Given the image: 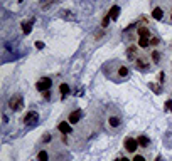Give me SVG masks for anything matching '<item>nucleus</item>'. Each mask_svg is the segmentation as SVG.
Wrapping results in <instances>:
<instances>
[{
    "label": "nucleus",
    "instance_id": "2f4dec72",
    "mask_svg": "<svg viewBox=\"0 0 172 161\" xmlns=\"http://www.w3.org/2000/svg\"><path fill=\"white\" fill-rule=\"evenodd\" d=\"M39 2H42V0H39Z\"/></svg>",
    "mask_w": 172,
    "mask_h": 161
},
{
    "label": "nucleus",
    "instance_id": "dca6fc26",
    "mask_svg": "<svg viewBox=\"0 0 172 161\" xmlns=\"http://www.w3.org/2000/svg\"><path fill=\"white\" fill-rule=\"evenodd\" d=\"M59 92H61V98L64 99L68 94H69V86H68V84H61L59 86Z\"/></svg>",
    "mask_w": 172,
    "mask_h": 161
},
{
    "label": "nucleus",
    "instance_id": "7c9ffc66",
    "mask_svg": "<svg viewBox=\"0 0 172 161\" xmlns=\"http://www.w3.org/2000/svg\"><path fill=\"white\" fill-rule=\"evenodd\" d=\"M19 2H24V0H19Z\"/></svg>",
    "mask_w": 172,
    "mask_h": 161
},
{
    "label": "nucleus",
    "instance_id": "4468645a",
    "mask_svg": "<svg viewBox=\"0 0 172 161\" xmlns=\"http://www.w3.org/2000/svg\"><path fill=\"white\" fill-rule=\"evenodd\" d=\"M108 124H110L112 128H118V126L121 124V119H120V117H117V116H112V117L108 119Z\"/></svg>",
    "mask_w": 172,
    "mask_h": 161
},
{
    "label": "nucleus",
    "instance_id": "4be33fe9",
    "mask_svg": "<svg viewBox=\"0 0 172 161\" xmlns=\"http://www.w3.org/2000/svg\"><path fill=\"white\" fill-rule=\"evenodd\" d=\"M159 42H160L159 37H152V39H150V45H157Z\"/></svg>",
    "mask_w": 172,
    "mask_h": 161
},
{
    "label": "nucleus",
    "instance_id": "f257e3e1",
    "mask_svg": "<svg viewBox=\"0 0 172 161\" xmlns=\"http://www.w3.org/2000/svg\"><path fill=\"white\" fill-rule=\"evenodd\" d=\"M9 107H10V111H14V113L22 111V107H24V98L20 94H14L12 98L9 99Z\"/></svg>",
    "mask_w": 172,
    "mask_h": 161
},
{
    "label": "nucleus",
    "instance_id": "1a4fd4ad",
    "mask_svg": "<svg viewBox=\"0 0 172 161\" xmlns=\"http://www.w3.org/2000/svg\"><path fill=\"white\" fill-rule=\"evenodd\" d=\"M127 59L128 60H137V47L135 45H130L127 49Z\"/></svg>",
    "mask_w": 172,
    "mask_h": 161
},
{
    "label": "nucleus",
    "instance_id": "39448f33",
    "mask_svg": "<svg viewBox=\"0 0 172 161\" xmlns=\"http://www.w3.org/2000/svg\"><path fill=\"white\" fill-rule=\"evenodd\" d=\"M81 116H83V111L76 109V111H73V113L69 114L68 121H69V124H76V123H80V121H81Z\"/></svg>",
    "mask_w": 172,
    "mask_h": 161
},
{
    "label": "nucleus",
    "instance_id": "aec40b11",
    "mask_svg": "<svg viewBox=\"0 0 172 161\" xmlns=\"http://www.w3.org/2000/svg\"><path fill=\"white\" fill-rule=\"evenodd\" d=\"M47 159H49V156H47V153H46L44 149L37 153V161H47Z\"/></svg>",
    "mask_w": 172,
    "mask_h": 161
},
{
    "label": "nucleus",
    "instance_id": "473e14b6",
    "mask_svg": "<svg viewBox=\"0 0 172 161\" xmlns=\"http://www.w3.org/2000/svg\"><path fill=\"white\" fill-rule=\"evenodd\" d=\"M117 161H118V159H117Z\"/></svg>",
    "mask_w": 172,
    "mask_h": 161
},
{
    "label": "nucleus",
    "instance_id": "cd10ccee",
    "mask_svg": "<svg viewBox=\"0 0 172 161\" xmlns=\"http://www.w3.org/2000/svg\"><path fill=\"white\" fill-rule=\"evenodd\" d=\"M155 161H164V159H162V156H157V158H155Z\"/></svg>",
    "mask_w": 172,
    "mask_h": 161
},
{
    "label": "nucleus",
    "instance_id": "7ed1b4c3",
    "mask_svg": "<svg viewBox=\"0 0 172 161\" xmlns=\"http://www.w3.org/2000/svg\"><path fill=\"white\" fill-rule=\"evenodd\" d=\"M138 146L140 144H138V141L135 138H127L125 139V149H127L128 153H135L138 149Z\"/></svg>",
    "mask_w": 172,
    "mask_h": 161
},
{
    "label": "nucleus",
    "instance_id": "f8f14e48",
    "mask_svg": "<svg viewBox=\"0 0 172 161\" xmlns=\"http://www.w3.org/2000/svg\"><path fill=\"white\" fill-rule=\"evenodd\" d=\"M108 15L112 17V20H117V19H118V15H120V7H118V5H113L112 9H110Z\"/></svg>",
    "mask_w": 172,
    "mask_h": 161
},
{
    "label": "nucleus",
    "instance_id": "423d86ee",
    "mask_svg": "<svg viewBox=\"0 0 172 161\" xmlns=\"http://www.w3.org/2000/svg\"><path fill=\"white\" fill-rule=\"evenodd\" d=\"M135 66H137L140 71H149L150 69V62L147 59H143V57H137V60H135Z\"/></svg>",
    "mask_w": 172,
    "mask_h": 161
},
{
    "label": "nucleus",
    "instance_id": "bb28decb",
    "mask_svg": "<svg viewBox=\"0 0 172 161\" xmlns=\"http://www.w3.org/2000/svg\"><path fill=\"white\" fill-rule=\"evenodd\" d=\"M35 47H37V49H44V42L37 40V42H35Z\"/></svg>",
    "mask_w": 172,
    "mask_h": 161
},
{
    "label": "nucleus",
    "instance_id": "a211bd4d",
    "mask_svg": "<svg viewBox=\"0 0 172 161\" xmlns=\"http://www.w3.org/2000/svg\"><path fill=\"white\" fill-rule=\"evenodd\" d=\"M110 22H112V17H110L108 13H106V15L103 17V20H101V29H103V30H105V29L110 25Z\"/></svg>",
    "mask_w": 172,
    "mask_h": 161
},
{
    "label": "nucleus",
    "instance_id": "5701e85b",
    "mask_svg": "<svg viewBox=\"0 0 172 161\" xmlns=\"http://www.w3.org/2000/svg\"><path fill=\"white\" fill-rule=\"evenodd\" d=\"M164 79H166V74H164V71H160V72H159V82H160V84L164 82Z\"/></svg>",
    "mask_w": 172,
    "mask_h": 161
},
{
    "label": "nucleus",
    "instance_id": "f03ea898",
    "mask_svg": "<svg viewBox=\"0 0 172 161\" xmlns=\"http://www.w3.org/2000/svg\"><path fill=\"white\" fill-rule=\"evenodd\" d=\"M52 87V81L49 79V77H42L41 81H37V84H35V89L37 91H49V89Z\"/></svg>",
    "mask_w": 172,
    "mask_h": 161
},
{
    "label": "nucleus",
    "instance_id": "6ab92c4d",
    "mask_svg": "<svg viewBox=\"0 0 172 161\" xmlns=\"http://www.w3.org/2000/svg\"><path fill=\"white\" fill-rule=\"evenodd\" d=\"M149 45H150V40H149V39H138V47H142V49H147V47H149Z\"/></svg>",
    "mask_w": 172,
    "mask_h": 161
},
{
    "label": "nucleus",
    "instance_id": "9d476101",
    "mask_svg": "<svg viewBox=\"0 0 172 161\" xmlns=\"http://www.w3.org/2000/svg\"><path fill=\"white\" fill-rule=\"evenodd\" d=\"M117 74H118V77H121V79H123V77H128L130 71H128V67H127V66H123V64H121V66H118Z\"/></svg>",
    "mask_w": 172,
    "mask_h": 161
},
{
    "label": "nucleus",
    "instance_id": "20e7f679",
    "mask_svg": "<svg viewBox=\"0 0 172 161\" xmlns=\"http://www.w3.org/2000/svg\"><path fill=\"white\" fill-rule=\"evenodd\" d=\"M37 121H39V114L35 113V111H29L26 116H24V123L29 124V126H31V124H35Z\"/></svg>",
    "mask_w": 172,
    "mask_h": 161
},
{
    "label": "nucleus",
    "instance_id": "c756f323",
    "mask_svg": "<svg viewBox=\"0 0 172 161\" xmlns=\"http://www.w3.org/2000/svg\"><path fill=\"white\" fill-rule=\"evenodd\" d=\"M170 20H172V10H170Z\"/></svg>",
    "mask_w": 172,
    "mask_h": 161
},
{
    "label": "nucleus",
    "instance_id": "412c9836",
    "mask_svg": "<svg viewBox=\"0 0 172 161\" xmlns=\"http://www.w3.org/2000/svg\"><path fill=\"white\" fill-rule=\"evenodd\" d=\"M152 60H154L155 64L160 62V52H159V51H154V52H152Z\"/></svg>",
    "mask_w": 172,
    "mask_h": 161
},
{
    "label": "nucleus",
    "instance_id": "ddd939ff",
    "mask_svg": "<svg viewBox=\"0 0 172 161\" xmlns=\"http://www.w3.org/2000/svg\"><path fill=\"white\" fill-rule=\"evenodd\" d=\"M32 24H34V19L31 22H22V32L24 34H31L32 32Z\"/></svg>",
    "mask_w": 172,
    "mask_h": 161
},
{
    "label": "nucleus",
    "instance_id": "393cba45",
    "mask_svg": "<svg viewBox=\"0 0 172 161\" xmlns=\"http://www.w3.org/2000/svg\"><path fill=\"white\" fill-rule=\"evenodd\" d=\"M42 141H44V143H49V141H51V134L46 133V134H44V138H42Z\"/></svg>",
    "mask_w": 172,
    "mask_h": 161
},
{
    "label": "nucleus",
    "instance_id": "2eb2a0df",
    "mask_svg": "<svg viewBox=\"0 0 172 161\" xmlns=\"http://www.w3.org/2000/svg\"><path fill=\"white\" fill-rule=\"evenodd\" d=\"M137 141H138V144H140L142 146V148H149V143H150V139L149 138H147V136H138V139H137Z\"/></svg>",
    "mask_w": 172,
    "mask_h": 161
},
{
    "label": "nucleus",
    "instance_id": "a878e982",
    "mask_svg": "<svg viewBox=\"0 0 172 161\" xmlns=\"http://www.w3.org/2000/svg\"><path fill=\"white\" fill-rule=\"evenodd\" d=\"M166 111H172V101H167L166 102Z\"/></svg>",
    "mask_w": 172,
    "mask_h": 161
},
{
    "label": "nucleus",
    "instance_id": "f3484780",
    "mask_svg": "<svg viewBox=\"0 0 172 161\" xmlns=\"http://www.w3.org/2000/svg\"><path fill=\"white\" fill-rule=\"evenodd\" d=\"M149 87L154 91V94H162V87L157 84H154V82H149Z\"/></svg>",
    "mask_w": 172,
    "mask_h": 161
},
{
    "label": "nucleus",
    "instance_id": "c85d7f7f",
    "mask_svg": "<svg viewBox=\"0 0 172 161\" xmlns=\"http://www.w3.org/2000/svg\"><path fill=\"white\" fill-rule=\"evenodd\" d=\"M118 161H130V159H127V158H121V159H118Z\"/></svg>",
    "mask_w": 172,
    "mask_h": 161
},
{
    "label": "nucleus",
    "instance_id": "0eeeda50",
    "mask_svg": "<svg viewBox=\"0 0 172 161\" xmlns=\"http://www.w3.org/2000/svg\"><path fill=\"white\" fill-rule=\"evenodd\" d=\"M137 34H138V37H143V39H149L150 37V29L147 27V25H142V27H138V30H137Z\"/></svg>",
    "mask_w": 172,
    "mask_h": 161
},
{
    "label": "nucleus",
    "instance_id": "6e6552de",
    "mask_svg": "<svg viewBox=\"0 0 172 161\" xmlns=\"http://www.w3.org/2000/svg\"><path fill=\"white\" fill-rule=\"evenodd\" d=\"M57 129H59L63 134H69V133H71V124L68 123V121H63V123H59Z\"/></svg>",
    "mask_w": 172,
    "mask_h": 161
},
{
    "label": "nucleus",
    "instance_id": "b1692460",
    "mask_svg": "<svg viewBox=\"0 0 172 161\" xmlns=\"http://www.w3.org/2000/svg\"><path fill=\"white\" fill-rule=\"evenodd\" d=\"M132 161H145V158H143L142 155H135V156H133V159H132Z\"/></svg>",
    "mask_w": 172,
    "mask_h": 161
},
{
    "label": "nucleus",
    "instance_id": "9b49d317",
    "mask_svg": "<svg viewBox=\"0 0 172 161\" xmlns=\"http://www.w3.org/2000/svg\"><path fill=\"white\" fill-rule=\"evenodd\" d=\"M152 17L155 20H162L164 19V9H160V7H155V9L152 10Z\"/></svg>",
    "mask_w": 172,
    "mask_h": 161
}]
</instances>
